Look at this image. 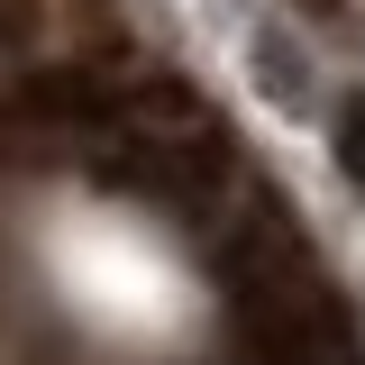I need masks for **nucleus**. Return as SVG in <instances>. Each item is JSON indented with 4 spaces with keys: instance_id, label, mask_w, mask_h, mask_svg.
<instances>
[{
    "instance_id": "1",
    "label": "nucleus",
    "mask_w": 365,
    "mask_h": 365,
    "mask_svg": "<svg viewBox=\"0 0 365 365\" xmlns=\"http://www.w3.org/2000/svg\"><path fill=\"white\" fill-rule=\"evenodd\" d=\"M220 283H228V311L247 329L256 365H365L347 302L329 292L319 256L302 247V228H292V210H283L274 192L228 228Z\"/></svg>"
},
{
    "instance_id": "2",
    "label": "nucleus",
    "mask_w": 365,
    "mask_h": 365,
    "mask_svg": "<svg viewBox=\"0 0 365 365\" xmlns=\"http://www.w3.org/2000/svg\"><path fill=\"white\" fill-rule=\"evenodd\" d=\"M338 174L365 182V91H347V101H338Z\"/></svg>"
},
{
    "instance_id": "3",
    "label": "nucleus",
    "mask_w": 365,
    "mask_h": 365,
    "mask_svg": "<svg viewBox=\"0 0 365 365\" xmlns=\"http://www.w3.org/2000/svg\"><path fill=\"white\" fill-rule=\"evenodd\" d=\"M319 28H347V37H365V19H356V0H302Z\"/></svg>"
}]
</instances>
